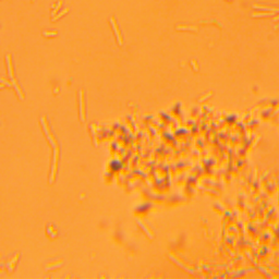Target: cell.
<instances>
[{
    "label": "cell",
    "instance_id": "1",
    "mask_svg": "<svg viewBox=\"0 0 279 279\" xmlns=\"http://www.w3.org/2000/svg\"><path fill=\"white\" fill-rule=\"evenodd\" d=\"M84 91H80V103H81V110H80V115H81V120L85 121V106H84Z\"/></svg>",
    "mask_w": 279,
    "mask_h": 279
},
{
    "label": "cell",
    "instance_id": "2",
    "mask_svg": "<svg viewBox=\"0 0 279 279\" xmlns=\"http://www.w3.org/2000/svg\"><path fill=\"white\" fill-rule=\"evenodd\" d=\"M110 22H111V24H112L115 32H116V35H117V38H118V42H119V45H122V37H121V35H120V31H119V28H118V26H117L114 18H110Z\"/></svg>",
    "mask_w": 279,
    "mask_h": 279
},
{
    "label": "cell",
    "instance_id": "3",
    "mask_svg": "<svg viewBox=\"0 0 279 279\" xmlns=\"http://www.w3.org/2000/svg\"><path fill=\"white\" fill-rule=\"evenodd\" d=\"M253 7L256 9H264V10L267 11H274V12H279V8H274V7H269V5H256L254 3Z\"/></svg>",
    "mask_w": 279,
    "mask_h": 279
},
{
    "label": "cell",
    "instance_id": "4",
    "mask_svg": "<svg viewBox=\"0 0 279 279\" xmlns=\"http://www.w3.org/2000/svg\"><path fill=\"white\" fill-rule=\"evenodd\" d=\"M177 30H193V31H198V26H191V25H177Z\"/></svg>",
    "mask_w": 279,
    "mask_h": 279
},
{
    "label": "cell",
    "instance_id": "5",
    "mask_svg": "<svg viewBox=\"0 0 279 279\" xmlns=\"http://www.w3.org/2000/svg\"><path fill=\"white\" fill-rule=\"evenodd\" d=\"M274 14V11H267V12H254L252 13L253 16H265V15H271Z\"/></svg>",
    "mask_w": 279,
    "mask_h": 279
},
{
    "label": "cell",
    "instance_id": "6",
    "mask_svg": "<svg viewBox=\"0 0 279 279\" xmlns=\"http://www.w3.org/2000/svg\"><path fill=\"white\" fill-rule=\"evenodd\" d=\"M68 11H69V9H68V8L63 9V10L61 11V12H60L59 14H57V15H55V18H52V21H56V20H58V19H59V18H60V16H62L63 14H65V13H67V12H68Z\"/></svg>",
    "mask_w": 279,
    "mask_h": 279
},
{
    "label": "cell",
    "instance_id": "7",
    "mask_svg": "<svg viewBox=\"0 0 279 279\" xmlns=\"http://www.w3.org/2000/svg\"><path fill=\"white\" fill-rule=\"evenodd\" d=\"M61 5H62V1L60 0L59 2H58V5H57V7H56V9H55L54 11H52V15H56V13H57L58 11H59V9H60V7H61Z\"/></svg>",
    "mask_w": 279,
    "mask_h": 279
},
{
    "label": "cell",
    "instance_id": "8",
    "mask_svg": "<svg viewBox=\"0 0 279 279\" xmlns=\"http://www.w3.org/2000/svg\"><path fill=\"white\" fill-rule=\"evenodd\" d=\"M44 35L45 36H55V35H57V32H44Z\"/></svg>",
    "mask_w": 279,
    "mask_h": 279
},
{
    "label": "cell",
    "instance_id": "9",
    "mask_svg": "<svg viewBox=\"0 0 279 279\" xmlns=\"http://www.w3.org/2000/svg\"><path fill=\"white\" fill-rule=\"evenodd\" d=\"M274 20H279V15H278V16H276V18H275Z\"/></svg>",
    "mask_w": 279,
    "mask_h": 279
},
{
    "label": "cell",
    "instance_id": "10",
    "mask_svg": "<svg viewBox=\"0 0 279 279\" xmlns=\"http://www.w3.org/2000/svg\"><path fill=\"white\" fill-rule=\"evenodd\" d=\"M2 86H3V85H0V87H2Z\"/></svg>",
    "mask_w": 279,
    "mask_h": 279
}]
</instances>
